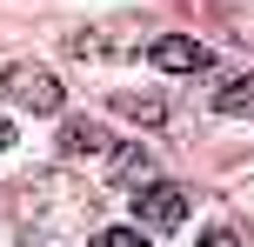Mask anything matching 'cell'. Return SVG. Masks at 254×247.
Segmentation results:
<instances>
[{
  "label": "cell",
  "mask_w": 254,
  "mask_h": 247,
  "mask_svg": "<svg viewBox=\"0 0 254 247\" xmlns=\"http://www.w3.org/2000/svg\"><path fill=\"white\" fill-rule=\"evenodd\" d=\"M20 207H27V221H40V227H74V221H87V187L54 167V174H40V181L20 187Z\"/></svg>",
  "instance_id": "obj_1"
},
{
  "label": "cell",
  "mask_w": 254,
  "mask_h": 247,
  "mask_svg": "<svg viewBox=\"0 0 254 247\" xmlns=\"http://www.w3.org/2000/svg\"><path fill=\"white\" fill-rule=\"evenodd\" d=\"M134 47H140V20H134V13H114V20L74 34V53H80V60H121V53H134Z\"/></svg>",
  "instance_id": "obj_2"
},
{
  "label": "cell",
  "mask_w": 254,
  "mask_h": 247,
  "mask_svg": "<svg viewBox=\"0 0 254 247\" xmlns=\"http://www.w3.org/2000/svg\"><path fill=\"white\" fill-rule=\"evenodd\" d=\"M0 94H13L20 107H34V114H61V80L47 74V67H7L0 74Z\"/></svg>",
  "instance_id": "obj_3"
},
{
  "label": "cell",
  "mask_w": 254,
  "mask_h": 247,
  "mask_svg": "<svg viewBox=\"0 0 254 247\" xmlns=\"http://www.w3.org/2000/svg\"><path fill=\"white\" fill-rule=\"evenodd\" d=\"M134 214L147 227H161V234H174L181 221H188V187H174V181H147L140 187V200H134Z\"/></svg>",
  "instance_id": "obj_4"
},
{
  "label": "cell",
  "mask_w": 254,
  "mask_h": 247,
  "mask_svg": "<svg viewBox=\"0 0 254 247\" xmlns=\"http://www.w3.org/2000/svg\"><path fill=\"white\" fill-rule=\"evenodd\" d=\"M147 60L161 67V74H207V67H214V53L201 47V40H188V34H161L147 47Z\"/></svg>",
  "instance_id": "obj_5"
},
{
  "label": "cell",
  "mask_w": 254,
  "mask_h": 247,
  "mask_svg": "<svg viewBox=\"0 0 254 247\" xmlns=\"http://www.w3.org/2000/svg\"><path fill=\"white\" fill-rule=\"evenodd\" d=\"M114 114L134 120V127H174V114H167L161 94H114Z\"/></svg>",
  "instance_id": "obj_6"
},
{
  "label": "cell",
  "mask_w": 254,
  "mask_h": 247,
  "mask_svg": "<svg viewBox=\"0 0 254 247\" xmlns=\"http://www.w3.org/2000/svg\"><path fill=\"white\" fill-rule=\"evenodd\" d=\"M107 160H114V181L121 187H147L154 181V154H147V147H127L121 141V147H107Z\"/></svg>",
  "instance_id": "obj_7"
},
{
  "label": "cell",
  "mask_w": 254,
  "mask_h": 247,
  "mask_svg": "<svg viewBox=\"0 0 254 247\" xmlns=\"http://www.w3.org/2000/svg\"><path fill=\"white\" fill-rule=\"evenodd\" d=\"M214 107H221V114H234V120H241V114H254V74L228 80V87L214 94Z\"/></svg>",
  "instance_id": "obj_8"
},
{
  "label": "cell",
  "mask_w": 254,
  "mask_h": 247,
  "mask_svg": "<svg viewBox=\"0 0 254 247\" xmlns=\"http://www.w3.org/2000/svg\"><path fill=\"white\" fill-rule=\"evenodd\" d=\"M61 147H67V154H101V127L74 120V127H61Z\"/></svg>",
  "instance_id": "obj_9"
},
{
  "label": "cell",
  "mask_w": 254,
  "mask_h": 247,
  "mask_svg": "<svg viewBox=\"0 0 254 247\" xmlns=\"http://www.w3.org/2000/svg\"><path fill=\"white\" fill-rule=\"evenodd\" d=\"M94 247H147V234H134V227H101Z\"/></svg>",
  "instance_id": "obj_10"
},
{
  "label": "cell",
  "mask_w": 254,
  "mask_h": 247,
  "mask_svg": "<svg viewBox=\"0 0 254 247\" xmlns=\"http://www.w3.org/2000/svg\"><path fill=\"white\" fill-rule=\"evenodd\" d=\"M201 247H241V234H234V227H207Z\"/></svg>",
  "instance_id": "obj_11"
},
{
  "label": "cell",
  "mask_w": 254,
  "mask_h": 247,
  "mask_svg": "<svg viewBox=\"0 0 254 247\" xmlns=\"http://www.w3.org/2000/svg\"><path fill=\"white\" fill-rule=\"evenodd\" d=\"M0 147H13V127H7V120H0Z\"/></svg>",
  "instance_id": "obj_12"
},
{
  "label": "cell",
  "mask_w": 254,
  "mask_h": 247,
  "mask_svg": "<svg viewBox=\"0 0 254 247\" xmlns=\"http://www.w3.org/2000/svg\"><path fill=\"white\" fill-rule=\"evenodd\" d=\"M13 247H20V241H13Z\"/></svg>",
  "instance_id": "obj_13"
}]
</instances>
